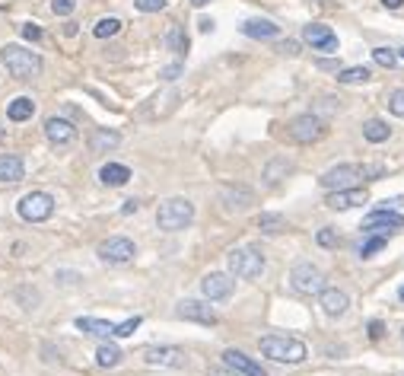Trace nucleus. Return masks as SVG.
<instances>
[{"label":"nucleus","instance_id":"nucleus-1","mask_svg":"<svg viewBox=\"0 0 404 376\" xmlns=\"http://www.w3.org/2000/svg\"><path fill=\"white\" fill-rule=\"evenodd\" d=\"M0 64L6 67V73L16 80H32L42 73V58L36 51L23 45H4L0 48Z\"/></svg>","mask_w":404,"mask_h":376},{"label":"nucleus","instance_id":"nucleus-2","mask_svg":"<svg viewBox=\"0 0 404 376\" xmlns=\"http://www.w3.org/2000/svg\"><path fill=\"white\" fill-rule=\"evenodd\" d=\"M258 347H261L264 357L277 360V364H303L306 360V345L299 338H290V335H264L261 341H258Z\"/></svg>","mask_w":404,"mask_h":376},{"label":"nucleus","instance_id":"nucleus-3","mask_svg":"<svg viewBox=\"0 0 404 376\" xmlns=\"http://www.w3.org/2000/svg\"><path fill=\"white\" fill-rule=\"evenodd\" d=\"M191 220H195V204H191L188 198H169V201H162L160 210H156L160 230H169V233L185 230Z\"/></svg>","mask_w":404,"mask_h":376},{"label":"nucleus","instance_id":"nucleus-4","mask_svg":"<svg viewBox=\"0 0 404 376\" xmlns=\"http://www.w3.org/2000/svg\"><path fill=\"white\" fill-rule=\"evenodd\" d=\"M229 271L236 278H242V281H255V278H261V271H264V255L258 249H252V245L232 249L229 252Z\"/></svg>","mask_w":404,"mask_h":376},{"label":"nucleus","instance_id":"nucleus-5","mask_svg":"<svg viewBox=\"0 0 404 376\" xmlns=\"http://www.w3.org/2000/svg\"><path fill=\"white\" fill-rule=\"evenodd\" d=\"M357 179H366V166H357V163H341V166L328 169L318 182H321V188H328V191H341V188H353V186H357Z\"/></svg>","mask_w":404,"mask_h":376},{"label":"nucleus","instance_id":"nucleus-6","mask_svg":"<svg viewBox=\"0 0 404 376\" xmlns=\"http://www.w3.org/2000/svg\"><path fill=\"white\" fill-rule=\"evenodd\" d=\"M54 214V198L48 191H29V195L19 201V217L29 223H42Z\"/></svg>","mask_w":404,"mask_h":376},{"label":"nucleus","instance_id":"nucleus-7","mask_svg":"<svg viewBox=\"0 0 404 376\" xmlns=\"http://www.w3.org/2000/svg\"><path fill=\"white\" fill-rule=\"evenodd\" d=\"M290 281H293V287H296L299 293H306V297H318V293L325 290V275H321V271L315 268L312 262H299V265H293Z\"/></svg>","mask_w":404,"mask_h":376},{"label":"nucleus","instance_id":"nucleus-8","mask_svg":"<svg viewBox=\"0 0 404 376\" xmlns=\"http://www.w3.org/2000/svg\"><path fill=\"white\" fill-rule=\"evenodd\" d=\"M95 252H99V258L102 262H108V265H125L137 255L134 243L131 239H125V236H108L105 243H99V249Z\"/></svg>","mask_w":404,"mask_h":376},{"label":"nucleus","instance_id":"nucleus-9","mask_svg":"<svg viewBox=\"0 0 404 376\" xmlns=\"http://www.w3.org/2000/svg\"><path fill=\"white\" fill-rule=\"evenodd\" d=\"M290 138L296 143H315L325 138V121L318 118V115H299V118H293L290 125Z\"/></svg>","mask_w":404,"mask_h":376},{"label":"nucleus","instance_id":"nucleus-10","mask_svg":"<svg viewBox=\"0 0 404 376\" xmlns=\"http://www.w3.org/2000/svg\"><path fill=\"white\" fill-rule=\"evenodd\" d=\"M303 42L312 45L315 51H338V36L331 32V26H321V23H309L303 29Z\"/></svg>","mask_w":404,"mask_h":376},{"label":"nucleus","instance_id":"nucleus-11","mask_svg":"<svg viewBox=\"0 0 404 376\" xmlns=\"http://www.w3.org/2000/svg\"><path fill=\"white\" fill-rule=\"evenodd\" d=\"M366 201H369V195H366V188H360V186L328 191V198H325V204L331 210H351V208H360V204H366Z\"/></svg>","mask_w":404,"mask_h":376},{"label":"nucleus","instance_id":"nucleus-12","mask_svg":"<svg viewBox=\"0 0 404 376\" xmlns=\"http://www.w3.org/2000/svg\"><path fill=\"white\" fill-rule=\"evenodd\" d=\"M143 360H147L150 367H185V351L182 347H172V345H166V347H147L143 351Z\"/></svg>","mask_w":404,"mask_h":376},{"label":"nucleus","instance_id":"nucleus-13","mask_svg":"<svg viewBox=\"0 0 404 376\" xmlns=\"http://www.w3.org/2000/svg\"><path fill=\"white\" fill-rule=\"evenodd\" d=\"M223 367L226 370H232L236 376H268L264 373V367L261 364H255L252 357H245L242 351H223Z\"/></svg>","mask_w":404,"mask_h":376},{"label":"nucleus","instance_id":"nucleus-14","mask_svg":"<svg viewBox=\"0 0 404 376\" xmlns=\"http://www.w3.org/2000/svg\"><path fill=\"white\" fill-rule=\"evenodd\" d=\"M179 319H191V322H201V325H217V313L210 310L207 303H197V300H182L179 310H175Z\"/></svg>","mask_w":404,"mask_h":376},{"label":"nucleus","instance_id":"nucleus-15","mask_svg":"<svg viewBox=\"0 0 404 376\" xmlns=\"http://www.w3.org/2000/svg\"><path fill=\"white\" fill-rule=\"evenodd\" d=\"M318 303H321V313H325V316L338 319V316H344L347 313L351 300H347V293L338 290V287H325V290L318 293Z\"/></svg>","mask_w":404,"mask_h":376},{"label":"nucleus","instance_id":"nucleus-16","mask_svg":"<svg viewBox=\"0 0 404 376\" xmlns=\"http://www.w3.org/2000/svg\"><path fill=\"white\" fill-rule=\"evenodd\" d=\"M232 287H236V281H232L229 275H223V271H214V275H207L201 281V293L207 300H226L232 293Z\"/></svg>","mask_w":404,"mask_h":376},{"label":"nucleus","instance_id":"nucleus-17","mask_svg":"<svg viewBox=\"0 0 404 376\" xmlns=\"http://www.w3.org/2000/svg\"><path fill=\"white\" fill-rule=\"evenodd\" d=\"M398 227H404V217L395 214L392 208H379L363 220V230H366V233H375V230H398Z\"/></svg>","mask_w":404,"mask_h":376},{"label":"nucleus","instance_id":"nucleus-18","mask_svg":"<svg viewBox=\"0 0 404 376\" xmlns=\"http://www.w3.org/2000/svg\"><path fill=\"white\" fill-rule=\"evenodd\" d=\"M45 138L51 141L54 147H61V143H71L77 138V128H73L67 118H48L45 121Z\"/></svg>","mask_w":404,"mask_h":376},{"label":"nucleus","instance_id":"nucleus-19","mask_svg":"<svg viewBox=\"0 0 404 376\" xmlns=\"http://www.w3.org/2000/svg\"><path fill=\"white\" fill-rule=\"evenodd\" d=\"M242 36H249V39H277L280 26H274L271 19H245V23H242Z\"/></svg>","mask_w":404,"mask_h":376},{"label":"nucleus","instance_id":"nucleus-20","mask_svg":"<svg viewBox=\"0 0 404 376\" xmlns=\"http://www.w3.org/2000/svg\"><path fill=\"white\" fill-rule=\"evenodd\" d=\"M26 176V166L16 153H0V182H19Z\"/></svg>","mask_w":404,"mask_h":376},{"label":"nucleus","instance_id":"nucleus-21","mask_svg":"<svg viewBox=\"0 0 404 376\" xmlns=\"http://www.w3.org/2000/svg\"><path fill=\"white\" fill-rule=\"evenodd\" d=\"M99 179L105 182V186L118 188V186H125V182L131 179V169H128V166H121V163H105V166L99 169Z\"/></svg>","mask_w":404,"mask_h":376},{"label":"nucleus","instance_id":"nucleus-22","mask_svg":"<svg viewBox=\"0 0 404 376\" xmlns=\"http://www.w3.org/2000/svg\"><path fill=\"white\" fill-rule=\"evenodd\" d=\"M77 329L93 335V338H108V335H115V325L112 322H102V319H90V316H80L77 319Z\"/></svg>","mask_w":404,"mask_h":376},{"label":"nucleus","instance_id":"nucleus-23","mask_svg":"<svg viewBox=\"0 0 404 376\" xmlns=\"http://www.w3.org/2000/svg\"><path fill=\"white\" fill-rule=\"evenodd\" d=\"M32 112H36V102L29 96H19V99H13L6 106V118L10 121H26V118H32Z\"/></svg>","mask_w":404,"mask_h":376},{"label":"nucleus","instance_id":"nucleus-24","mask_svg":"<svg viewBox=\"0 0 404 376\" xmlns=\"http://www.w3.org/2000/svg\"><path fill=\"white\" fill-rule=\"evenodd\" d=\"M363 138H366L369 143H382V141L392 138V128H388L382 118H369L366 125H363Z\"/></svg>","mask_w":404,"mask_h":376},{"label":"nucleus","instance_id":"nucleus-25","mask_svg":"<svg viewBox=\"0 0 404 376\" xmlns=\"http://www.w3.org/2000/svg\"><path fill=\"white\" fill-rule=\"evenodd\" d=\"M121 347L118 345H99V351H95V364L99 367H118L121 364Z\"/></svg>","mask_w":404,"mask_h":376},{"label":"nucleus","instance_id":"nucleus-26","mask_svg":"<svg viewBox=\"0 0 404 376\" xmlns=\"http://www.w3.org/2000/svg\"><path fill=\"white\" fill-rule=\"evenodd\" d=\"M118 32H121V19L118 16H105V19H99V23L93 26L95 39H112V36H118Z\"/></svg>","mask_w":404,"mask_h":376},{"label":"nucleus","instance_id":"nucleus-27","mask_svg":"<svg viewBox=\"0 0 404 376\" xmlns=\"http://www.w3.org/2000/svg\"><path fill=\"white\" fill-rule=\"evenodd\" d=\"M118 143H121V138L115 131H95L90 147H93V153H102V150H112V147H118Z\"/></svg>","mask_w":404,"mask_h":376},{"label":"nucleus","instance_id":"nucleus-28","mask_svg":"<svg viewBox=\"0 0 404 376\" xmlns=\"http://www.w3.org/2000/svg\"><path fill=\"white\" fill-rule=\"evenodd\" d=\"M223 198L229 201V208H249L252 201H255V195L252 191H245V188H223Z\"/></svg>","mask_w":404,"mask_h":376},{"label":"nucleus","instance_id":"nucleus-29","mask_svg":"<svg viewBox=\"0 0 404 376\" xmlns=\"http://www.w3.org/2000/svg\"><path fill=\"white\" fill-rule=\"evenodd\" d=\"M369 77H373L369 67H347V71L338 73V80H341V83H347V86H351V83H366Z\"/></svg>","mask_w":404,"mask_h":376},{"label":"nucleus","instance_id":"nucleus-30","mask_svg":"<svg viewBox=\"0 0 404 376\" xmlns=\"http://www.w3.org/2000/svg\"><path fill=\"white\" fill-rule=\"evenodd\" d=\"M166 45H169V51H179V54H185V51H188V36H185L179 26H172V29L166 32Z\"/></svg>","mask_w":404,"mask_h":376},{"label":"nucleus","instance_id":"nucleus-31","mask_svg":"<svg viewBox=\"0 0 404 376\" xmlns=\"http://www.w3.org/2000/svg\"><path fill=\"white\" fill-rule=\"evenodd\" d=\"M382 249H385V236L379 233V236H369L366 243L360 245V255H363V258H373L375 252H382Z\"/></svg>","mask_w":404,"mask_h":376},{"label":"nucleus","instance_id":"nucleus-32","mask_svg":"<svg viewBox=\"0 0 404 376\" xmlns=\"http://www.w3.org/2000/svg\"><path fill=\"white\" fill-rule=\"evenodd\" d=\"M258 227H261L264 233H280V230H284V217H277V214H261V217H258Z\"/></svg>","mask_w":404,"mask_h":376},{"label":"nucleus","instance_id":"nucleus-33","mask_svg":"<svg viewBox=\"0 0 404 376\" xmlns=\"http://www.w3.org/2000/svg\"><path fill=\"white\" fill-rule=\"evenodd\" d=\"M373 61H375L379 67H395V64H398V54H395L392 48H375V51H373Z\"/></svg>","mask_w":404,"mask_h":376},{"label":"nucleus","instance_id":"nucleus-34","mask_svg":"<svg viewBox=\"0 0 404 376\" xmlns=\"http://www.w3.org/2000/svg\"><path fill=\"white\" fill-rule=\"evenodd\" d=\"M137 329H140V316L125 319V322H121V325H115V338H128V335H134Z\"/></svg>","mask_w":404,"mask_h":376},{"label":"nucleus","instance_id":"nucleus-35","mask_svg":"<svg viewBox=\"0 0 404 376\" xmlns=\"http://www.w3.org/2000/svg\"><path fill=\"white\" fill-rule=\"evenodd\" d=\"M134 6L140 13H160V10H166L169 6V0H134Z\"/></svg>","mask_w":404,"mask_h":376},{"label":"nucleus","instance_id":"nucleus-36","mask_svg":"<svg viewBox=\"0 0 404 376\" xmlns=\"http://www.w3.org/2000/svg\"><path fill=\"white\" fill-rule=\"evenodd\" d=\"M388 112L404 118V90H395L392 96H388Z\"/></svg>","mask_w":404,"mask_h":376},{"label":"nucleus","instance_id":"nucleus-37","mask_svg":"<svg viewBox=\"0 0 404 376\" xmlns=\"http://www.w3.org/2000/svg\"><path fill=\"white\" fill-rule=\"evenodd\" d=\"M51 10L54 16H71L77 10V0H51Z\"/></svg>","mask_w":404,"mask_h":376},{"label":"nucleus","instance_id":"nucleus-38","mask_svg":"<svg viewBox=\"0 0 404 376\" xmlns=\"http://www.w3.org/2000/svg\"><path fill=\"white\" fill-rule=\"evenodd\" d=\"M315 239H318V245H321V249H334V245H338V233H334L331 227L318 230V236H315Z\"/></svg>","mask_w":404,"mask_h":376},{"label":"nucleus","instance_id":"nucleus-39","mask_svg":"<svg viewBox=\"0 0 404 376\" xmlns=\"http://www.w3.org/2000/svg\"><path fill=\"white\" fill-rule=\"evenodd\" d=\"M277 173H290V163H284V160L271 163L268 173H264V179H268V182H277Z\"/></svg>","mask_w":404,"mask_h":376},{"label":"nucleus","instance_id":"nucleus-40","mask_svg":"<svg viewBox=\"0 0 404 376\" xmlns=\"http://www.w3.org/2000/svg\"><path fill=\"white\" fill-rule=\"evenodd\" d=\"M23 36L29 39V42H38V39H42V29H38L36 23H26V26H23Z\"/></svg>","mask_w":404,"mask_h":376},{"label":"nucleus","instance_id":"nucleus-41","mask_svg":"<svg viewBox=\"0 0 404 376\" xmlns=\"http://www.w3.org/2000/svg\"><path fill=\"white\" fill-rule=\"evenodd\" d=\"M179 73H182V64H169L166 71L160 73V77H162V80H175V77H179Z\"/></svg>","mask_w":404,"mask_h":376},{"label":"nucleus","instance_id":"nucleus-42","mask_svg":"<svg viewBox=\"0 0 404 376\" xmlns=\"http://www.w3.org/2000/svg\"><path fill=\"white\" fill-rule=\"evenodd\" d=\"M382 335H385V325H382V322H369V338L379 341Z\"/></svg>","mask_w":404,"mask_h":376},{"label":"nucleus","instance_id":"nucleus-43","mask_svg":"<svg viewBox=\"0 0 404 376\" xmlns=\"http://www.w3.org/2000/svg\"><path fill=\"white\" fill-rule=\"evenodd\" d=\"M197 29H201V32H210V29H214V19H201V23H197Z\"/></svg>","mask_w":404,"mask_h":376},{"label":"nucleus","instance_id":"nucleus-44","mask_svg":"<svg viewBox=\"0 0 404 376\" xmlns=\"http://www.w3.org/2000/svg\"><path fill=\"white\" fill-rule=\"evenodd\" d=\"M382 6H388V10H398V6H404V0H382Z\"/></svg>","mask_w":404,"mask_h":376},{"label":"nucleus","instance_id":"nucleus-45","mask_svg":"<svg viewBox=\"0 0 404 376\" xmlns=\"http://www.w3.org/2000/svg\"><path fill=\"white\" fill-rule=\"evenodd\" d=\"M137 210V201H125V208H121V214H134Z\"/></svg>","mask_w":404,"mask_h":376},{"label":"nucleus","instance_id":"nucleus-46","mask_svg":"<svg viewBox=\"0 0 404 376\" xmlns=\"http://www.w3.org/2000/svg\"><path fill=\"white\" fill-rule=\"evenodd\" d=\"M64 36H77V23H64Z\"/></svg>","mask_w":404,"mask_h":376},{"label":"nucleus","instance_id":"nucleus-47","mask_svg":"<svg viewBox=\"0 0 404 376\" xmlns=\"http://www.w3.org/2000/svg\"><path fill=\"white\" fill-rule=\"evenodd\" d=\"M191 4H195V6H204V4H207V0H191Z\"/></svg>","mask_w":404,"mask_h":376},{"label":"nucleus","instance_id":"nucleus-48","mask_svg":"<svg viewBox=\"0 0 404 376\" xmlns=\"http://www.w3.org/2000/svg\"><path fill=\"white\" fill-rule=\"evenodd\" d=\"M4 138H6V131H4V128H0V143H4Z\"/></svg>","mask_w":404,"mask_h":376},{"label":"nucleus","instance_id":"nucleus-49","mask_svg":"<svg viewBox=\"0 0 404 376\" xmlns=\"http://www.w3.org/2000/svg\"><path fill=\"white\" fill-rule=\"evenodd\" d=\"M398 297H401V303H404V287H401V293H398Z\"/></svg>","mask_w":404,"mask_h":376},{"label":"nucleus","instance_id":"nucleus-50","mask_svg":"<svg viewBox=\"0 0 404 376\" xmlns=\"http://www.w3.org/2000/svg\"><path fill=\"white\" fill-rule=\"evenodd\" d=\"M398 58H401V61H404V48H401V51H398Z\"/></svg>","mask_w":404,"mask_h":376},{"label":"nucleus","instance_id":"nucleus-51","mask_svg":"<svg viewBox=\"0 0 404 376\" xmlns=\"http://www.w3.org/2000/svg\"><path fill=\"white\" fill-rule=\"evenodd\" d=\"M210 376H223V373H210Z\"/></svg>","mask_w":404,"mask_h":376}]
</instances>
